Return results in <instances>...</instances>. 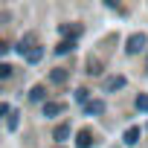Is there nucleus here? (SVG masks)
Listing matches in <instances>:
<instances>
[{
    "label": "nucleus",
    "instance_id": "obj_5",
    "mask_svg": "<svg viewBox=\"0 0 148 148\" xmlns=\"http://www.w3.org/2000/svg\"><path fill=\"white\" fill-rule=\"evenodd\" d=\"M32 41H35L32 35H23V38H21V44H18L15 49H18V52H21V55L26 58V55H29V49H32Z\"/></svg>",
    "mask_w": 148,
    "mask_h": 148
},
{
    "label": "nucleus",
    "instance_id": "obj_17",
    "mask_svg": "<svg viewBox=\"0 0 148 148\" xmlns=\"http://www.w3.org/2000/svg\"><path fill=\"white\" fill-rule=\"evenodd\" d=\"M6 79H12V67L0 61V82H6Z\"/></svg>",
    "mask_w": 148,
    "mask_h": 148
},
{
    "label": "nucleus",
    "instance_id": "obj_16",
    "mask_svg": "<svg viewBox=\"0 0 148 148\" xmlns=\"http://www.w3.org/2000/svg\"><path fill=\"white\" fill-rule=\"evenodd\" d=\"M136 110L148 113V96H145V93H139V96H136Z\"/></svg>",
    "mask_w": 148,
    "mask_h": 148
},
{
    "label": "nucleus",
    "instance_id": "obj_2",
    "mask_svg": "<svg viewBox=\"0 0 148 148\" xmlns=\"http://www.w3.org/2000/svg\"><path fill=\"white\" fill-rule=\"evenodd\" d=\"M125 84H128L125 76H110V79L105 82V93H116V90H122Z\"/></svg>",
    "mask_w": 148,
    "mask_h": 148
},
{
    "label": "nucleus",
    "instance_id": "obj_4",
    "mask_svg": "<svg viewBox=\"0 0 148 148\" xmlns=\"http://www.w3.org/2000/svg\"><path fill=\"white\" fill-rule=\"evenodd\" d=\"M61 110H64L61 102H44V105H41V113H44V116H58Z\"/></svg>",
    "mask_w": 148,
    "mask_h": 148
},
{
    "label": "nucleus",
    "instance_id": "obj_11",
    "mask_svg": "<svg viewBox=\"0 0 148 148\" xmlns=\"http://www.w3.org/2000/svg\"><path fill=\"white\" fill-rule=\"evenodd\" d=\"M87 73H90V76H102V61L99 58H90L87 61Z\"/></svg>",
    "mask_w": 148,
    "mask_h": 148
},
{
    "label": "nucleus",
    "instance_id": "obj_15",
    "mask_svg": "<svg viewBox=\"0 0 148 148\" xmlns=\"http://www.w3.org/2000/svg\"><path fill=\"white\" fill-rule=\"evenodd\" d=\"M76 102H79V105H84V102H90V90H84V87H79V90H76Z\"/></svg>",
    "mask_w": 148,
    "mask_h": 148
},
{
    "label": "nucleus",
    "instance_id": "obj_6",
    "mask_svg": "<svg viewBox=\"0 0 148 148\" xmlns=\"http://www.w3.org/2000/svg\"><path fill=\"white\" fill-rule=\"evenodd\" d=\"M139 134H142V131H139L136 125H131V128L125 131V145H136V142H139Z\"/></svg>",
    "mask_w": 148,
    "mask_h": 148
},
{
    "label": "nucleus",
    "instance_id": "obj_18",
    "mask_svg": "<svg viewBox=\"0 0 148 148\" xmlns=\"http://www.w3.org/2000/svg\"><path fill=\"white\" fill-rule=\"evenodd\" d=\"M9 47H12V44H6V41H0V55H6V52H9Z\"/></svg>",
    "mask_w": 148,
    "mask_h": 148
},
{
    "label": "nucleus",
    "instance_id": "obj_10",
    "mask_svg": "<svg viewBox=\"0 0 148 148\" xmlns=\"http://www.w3.org/2000/svg\"><path fill=\"white\" fill-rule=\"evenodd\" d=\"M52 136H55V139H58V142H64V139H67V136H70V125H67V122H61V125H58V128H55V134H52Z\"/></svg>",
    "mask_w": 148,
    "mask_h": 148
},
{
    "label": "nucleus",
    "instance_id": "obj_7",
    "mask_svg": "<svg viewBox=\"0 0 148 148\" xmlns=\"http://www.w3.org/2000/svg\"><path fill=\"white\" fill-rule=\"evenodd\" d=\"M29 99H32L35 105H44V102H47V90H44V87H32V90H29Z\"/></svg>",
    "mask_w": 148,
    "mask_h": 148
},
{
    "label": "nucleus",
    "instance_id": "obj_8",
    "mask_svg": "<svg viewBox=\"0 0 148 148\" xmlns=\"http://www.w3.org/2000/svg\"><path fill=\"white\" fill-rule=\"evenodd\" d=\"M93 145V136H90V131H82L79 136H76V148H90Z\"/></svg>",
    "mask_w": 148,
    "mask_h": 148
},
{
    "label": "nucleus",
    "instance_id": "obj_12",
    "mask_svg": "<svg viewBox=\"0 0 148 148\" xmlns=\"http://www.w3.org/2000/svg\"><path fill=\"white\" fill-rule=\"evenodd\" d=\"M49 82L64 84V82H67V70H52V73H49Z\"/></svg>",
    "mask_w": 148,
    "mask_h": 148
},
{
    "label": "nucleus",
    "instance_id": "obj_9",
    "mask_svg": "<svg viewBox=\"0 0 148 148\" xmlns=\"http://www.w3.org/2000/svg\"><path fill=\"white\" fill-rule=\"evenodd\" d=\"M61 35H64L67 41H76V38L82 35V26H61Z\"/></svg>",
    "mask_w": 148,
    "mask_h": 148
},
{
    "label": "nucleus",
    "instance_id": "obj_3",
    "mask_svg": "<svg viewBox=\"0 0 148 148\" xmlns=\"http://www.w3.org/2000/svg\"><path fill=\"white\" fill-rule=\"evenodd\" d=\"M84 110L90 116H99V113H105V102L102 99H90V102H84Z\"/></svg>",
    "mask_w": 148,
    "mask_h": 148
},
{
    "label": "nucleus",
    "instance_id": "obj_14",
    "mask_svg": "<svg viewBox=\"0 0 148 148\" xmlns=\"http://www.w3.org/2000/svg\"><path fill=\"white\" fill-rule=\"evenodd\" d=\"M41 58H44V52H41V47H32V49H29V55H26V61H29V64H38Z\"/></svg>",
    "mask_w": 148,
    "mask_h": 148
},
{
    "label": "nucleus",
    "instance_id": "obj_1",
    "mask_svg": "<svg viewBox=\"0 0 148 148\" xmlns=\"http://www.w3.org/2000/svg\"><path fill=\"white\" fill-rule=\"evenodd\" d=\"M145 44H148V38H145L142 32H136V35H131V38H128L125 49H128L131 55H136V52H142V49H145Z\"/></svg>",
    "mask_w": 148,
    "mask_h": 148
},
{
    "label": "nucleus",
    "instance_id": "obj_19",
    "mask_svg": "<svg viewBox=\"0 0 148 148\" xmlns=\"http://www.w3.org/2000/svg\"><path fill=\"white\" fill-rule=\"evenodd\" d=\"M9 113V105H0V116H6Z\"/></svg>",
    "mask_w": 148,
    "mask_h": 148
},
{
    "label": "nucleus",
    "instance_id": "obj_13",
    "mask_svg": "<svg viewBox=\"0 0 148 148\" xmlns=\"http://www.w3.org/2000/svg\"><path fill=\"white\" fill-rule=\"evenodd\" d=\"M73 47H76V41H67V38H64V41H61V44L55 47V52H58V55H67V52H70Z\"/></svg>",
    "mask_w": 148,
    "mask_h": 148
},
{
    "label": "nucleus",
    "instance_id": "obj_20",
    "mask_svg": "<svg viewBox=\"0 0 148 148\" xmlns=\"http://www.w3.org/2000/svg\"><path fill=\"white\" fill-rule=\"evenodd\" d=\"M58 148H61V145H58Z\"/></svg>",
    "mask_w": 148,
    "mask_h": 148
}]
</instances>
